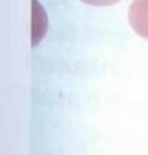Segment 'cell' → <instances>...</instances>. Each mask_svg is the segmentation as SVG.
I'll return each mask as SVG.
<instances>
[{"label":"cell","mask_w":148,"mask_h":155,"mask_svg":"<svg viewBox=\"0 0 148 155\" xmlns=\"http://www.w3.org/2000/svg\"><path fill=\"white\" fill-rule=\"evenodd\" d=\"M129 23L139 36L148 39V0H133L129 9Z\"/></svg>","instance_id":"1"},{"label":"cell","mask_w":148,"mask_h":155,"mask_svg":"<svg viewBox=\"0 0 148 155\" xmlns=\"http://www.w3.org/2000/svg\"><path fill=\"white\" fill-rule=\"evenodd\" d=\"M82 2L88 3V5H92V6H110V5L118 3L119 0H82Z\"/></svg>","instance_id":"2"}]
</instances>
